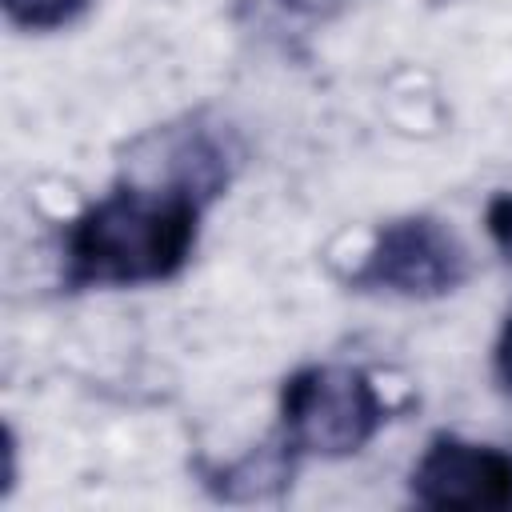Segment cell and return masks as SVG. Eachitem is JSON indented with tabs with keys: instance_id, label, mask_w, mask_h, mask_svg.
Listing matches in <instances>:
<instances>
[{
	"instance_id": "1",
	"label": "cell",
	"mask_w": 512,
	"mask_h": 512,
	"mask_svg": "<svg viewBox=\"0 0 512 512\" xmlns=\"http://www.w3.org/2000/svg\"><path fill=\"white\" fill-rule=\"evenodd\" d=\"M148 148L156 160L152 172L120 180L68 224V292L160 284L188 264L204 208L232 180V152L200 120L160 128Z\"/></svg>"
},
{
	"instance_id": "5",
	"label": "cell",
	"mask_w": 512,
	"mask_h": 512,
	"mask_svg": "<svg viewBox=\"0 0 512 512\" xmlns=\"http://www.w3.org/2000/svg\"><path fill=\"white\" fill-rule=\"evenodd\" d=\"M300 456L288 448V440L276 432V440L244 452L240 460L232 464H216V468H204V488L216 496V500H228V504H248V500H268V496H280L288 484H292V472H296Z\"/></svg>"
},
{
	"instance_id": "2",
	"label": "cell",
	"mask_w": 512,
	"mask_h": 512,
	"mask_svg": "<svg viewBox=\"0 0 512 512\" xmlns=\"http://www.w3.org/2000/svg\"><path fill=\"white\" fill-rule=\"evenodd\" d=\"M384 420L376 380L352 364H304L280 388V436L296 456H356Z\"/></svg>"
},
{
	"instance_id": "7",
	"label": "cell",
	"mask_w": 512,
	"mask_h": 512,
	"mask_svg": "<svg viewBox=\"0 0 512 512\" xmlns=\"http://www.w3.org/2000/svg\"><path fill=\"white\" fill-rule=\"evenodd\" d=\"M484 224H488V236L500 248V256L512 264V192H500V196L488 200Z\"/></svg>"
},
{
	"instance_id": "6",
	"label": "cell",
	"mask_w": 512,
	"mask_h": 512,
	"mask_svg": "<svg viewBox=\"0 0 512 512\" xmlns=\"http://www.w3.org/2000/svg\"><path fill=\"white\" fill-rule=\"evenodd\" d=\"M4 16L12 28H24V32H56V28H68L76 24L92 0H0Z\"/></svg>"
},
{
	"instance_id": "4",
	"label": "cell",
	"mask_w": 512,
	"mask_h": 512,
	"mask_svg": "<svg viewBox=\"0 0 512 512\" xmlns=\"http://www.w3.org/2000/svg\"><path fill=\"white\" fill-rule=\"evenodd\" d=\"M408 492L420 508H512V452L492 444L432 436L408 476Z\"/></svg>"
},
{
	"instance_id": "8",
	"label": "cell",
	"mask_w": 512,
	"mask_h": 512,
	"mask_svg": "<svg viewBox=\"0 0 512 512\" xmlns=\"http://www.w3.org/2000/svg\"><path fill=\"white\" fill-rule=\"evenodd\" d=\"M492 376H496L500 392L512 396V312H508V320L500 328V340L492 348Z\"/></svg>"
},
{
	"instance_id": "3",
	"label": "cell",
	"mask_w": 512,
	"mask_h": 512,
	"mask_svg": "<svg viewBox=\"0 0 512 512\" xmlns=\"http://www.w3.org/2000/svg\"><path fill=\"white\" fill-rule=\"evenodd\" d=\"M472 272L464 240L436 216L412 212L388 220L348 276L352 292L396 300L452 296Z\"/></svg>"
}]
</instances>
